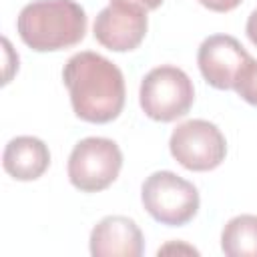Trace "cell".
Wrapping results in <instances>:
<instances>
[{
  "label": "cell",
  "instance_id": "cell-12",
  "mask_svg": "<svg viewBox=\"0 0 257 257\" xmlns=\"http://www.w3.org/2000/svg\"><path fill=\"white\" fill-rule=\"evenodd\" d=\"M233 90L249 104L257 106V60L251 56L249 62L243 66V70L237 76V82Z\"/></svg>",
  "mask_w": 257,
  "mask_h": 257
},
{
  "label": "cell",
  "instance_id": "cell-13",
  "mask_svg": "<svg viewBox=\"0 0 257 257\" xmlns=\"http://www.w3.org/2000/svg\"><path fill=\"white\" fill-rule=\"evenodd\" d=\"M205 8L213 10V12H231L235 10L243 0H199Z\"/></svg>",
  "mask_w": 257,
  "mask_h": 257
},
{
  "label": "cell",
  "instance_id": "cell-14",
  "mask_svg": "<svg viewBox=\"0 0 257 257\" xmlns=\"http://www.w3.org/2000/svg\"><path fill=\"white\" fill-rule=\"evenodd\" d=\"M245 32H247V36H249V40L257 46V8L249 14V18H247V24H245Z\"/></svg>",
  "mask_w": 257,
  "mask_h": 257
},
{
  "label": "cell",
  "instance_id": "cell-8",
  "mask_svg": "<svg viewBox=\"0 0 257 257\" xmlns=\"http://www.w3.org/2000/svg\"><path fill=\"white\" fill-rule=\"evenodd\" d=\"M251 54L231 34L207 36L197 52V64L207 84L217 90H231Z\"/></svg>",
  "mask_w": 257,
  "mask_h": 257
},
{
  "label": "cell",
  "instance_id": "cell-9",
  "mask_svg": "<svg viewBox=\"0 0 257 257\" xmlns=\"http://www.w3.org/2000/svg\"><path fill=\"white\" fill-rule=\"evenodd\" d=\"M88 247L94 257H141L145 239L133 219L124 215H108L92 227Z\"/></svg>",
  "mask_w": 257,
  "mask_h": 257
},
{
  "label": "cell",
  "instance_id": "cell-3",
  "mask_svg": "<svg viewBox=\"0 0 257 257\" xmlns=\"http://www.w3.org/2000/svg\"><path fill=\"white\" fill-rule=\"evenodd\" d=\"M145 211L161 225L183 227L199 211L201 197L197 187L173 171H155L141 185Z\"/></svg>",
  "mask_w": 257,
  "mask_h": 257
},
{
  "label": "cell",
  "instance_id": "cell-15",
  "mask_svg": "<svg viewBox=\"0 0 257 257\" xmlns=\"http://www.w3.org/2000/svg\"><path fill=\"white\" fill-rule=\"evenodd\" d=\"M128 2H135V4L143 6L145 10H155V8H159L163 4V0H128Z\"/></svg>",
  "mask_w": 257,
  "mask_h": 257
},
{
  "label": "cell",
  "instance_id": "cell-7",
  "mask_svg": "<svg viewBox=\"0 0 257 257\" xmlns=\"http://www.w3.org/2000/svg\"><path fill=\"white\" fill-rule=\"evenodd\" d=\"M149 28L147 10L128 0H110L94 18V38L108 50H135Z\"/></svg>",
  "mask_w": 257,
  "mask_h": 257
},
{
  "label": "cell",
  "instance_id": "cell-5",
  "mask_svg": "<svg viewBox=\"0 0 257 257\" xmlns=\"http://www.w3.org/2000/svg\"><path fill=\"white\" fill-rule=\"evenodd\" d=\"M122 169L120 147L106 137L80 139L68 155V181L82 193H98L108 189Z\"/></svg>",
  "mask_w": 257,
  "mask_h": 257
},
{
  "label": "cell",
  "instance_id": "cell-11",
  "mask_svg": "<svg viewBox=\"0 0 257 257\" xmlns=\"http://www.w3.org/2000/svg\"><path fill=\"white\" fill-rule=\"evenodd\" d=\"M221 251L227 257H257V215H237L221 231Z\"/></svg>",
  "mask_w": 257,
  "mask_h": 257
},
{
  "label": "cell",
  "instance_id": "cell-10",
  "mask_svg": "<svg viewBox=\"0 0 257 257\" xmlns=\"http://www.w3.org/2000/svg\"><path fill=\"white\" fill-rule=\"evenodd\" d=\"M50 165L46 143L32 135H20L6 143L2 151V167L16 181H36Z\"/></svg>",
  "mask_w": 257,
  "mask_h": 257
},
{
  "label": "cell",
  "instance_id": "cell-4",
  "mask_svg": "<svg viewBox=\"0 0 257 257\" xmlns=\"http://www.w3.org/2000/svg\"><path fill=\"white\" fill-rule=\"evenodd\" d=\"M139 102L151 120L173 122L185 116L195 102L193 80L185 70L161 64L143 76Z\"/></svg>",
  "mask_w": 257,
  "mask_h": 257
},
{
  "label": "cell",
  "instance_id": "cell-2",
  "mask_svg": "<svg viewBox=\"0 0 257 257\" xmlns=\"http://www.w3.org/2000/svg\"><path fill=\"white\" fill-rule=\"evenodd\" d=\"M86 12L76 0H32L18 12L20 40L36 52H56L78 44L86 34Z\"/></svg>",
  "mask_w": 257,
  "mask_h": 257
},
{
  "label": "cell",
  "instance_id": "cell-6",
  "mask_svg": "<svg viewBox=\"0 0 257 257\" xmlns=\"http://www.w3.org/2000/svg\"><path fill=\"white\" fill-rule=\"evenodd\" d=\"M169 151L187 171H213L227 157V139L215 122L193 118L173 128Z\"/></svg>",
  "mask_w": 257,
  "mask_h": 257
},
{
  "label": "cell",
  "instance_id": "cell-1",
  "mask_svg": "<svg viewBox=\"0 0 257 257\" xmlns=\"http://www.w3.org/2000/svg\"><path fill=\"white\" fill-rule=\"evenodd\" d=\"M62 80L74 114L84 122H112L124 108L126 88L122 70L98 52L84 50L72 54L62 68Z\"/></svg>",
  "mask_w": 257,
  "mask_h": 257
}]
</instances>
